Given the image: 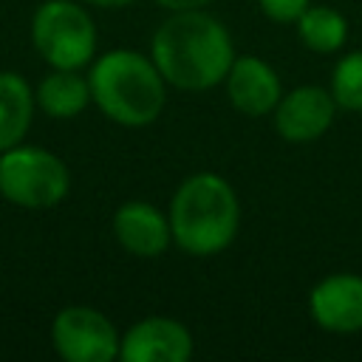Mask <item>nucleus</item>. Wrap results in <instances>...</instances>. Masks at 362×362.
<instances>
[{
    "mask_svg": "<svg viewBox=\"0 0 362 362\" xmlns=\"http://www.w3.org/2000/svg\"><path fill=\"white\" fill-rule=\"evenodd\" d=\"M223 85H226L229 105L238 113L252 116V119L269 116L283 96V82L277 71L263 57H252V54L232 59V68Z\"/></svg>",
    "mask_w": 362,
    "mask_h": 362,
    "instance_id": "obj_10",
    "label": "nucleus"
},
{
    "mask_svg": "<svg viewBox=\"0 0 362 362\" xmlns=\"http://www.w3.org/2000/svg\"><path fill=\"white\" fill-rule=\"evenodd\" d=\"M153 3L167 11H192V8H206L212 0H153Z\"/></svg>",
    "mask_w": 362,
    "mask_h": 362,
    "instance_id": "obj_17",
    "label": "nucleus"
},
{
    "mask_svg": "<svg viewBox=\"0 0 362 362\" xmlns=\"http://www.w3.org/2000/svg\"><path fill=\"white\" fill-rule=\"evenodd\" d=\"M90 102L122 127L153 124L167 102V82L156 62L130 48L102 54L88 74Z\"/></svg>",
    "mask_w": 362,
    "mask_h": 362,
    "instance_id": "obj_3",
    "label": "nucleus"
},
{
    "mask_svg": "<svg viewBox=\"0 0 362 362\" xmlns=\"http://www.w3.org/2000/svg\"><path fill=\"white\" fill-rule=\"evenodd\" d=\"M331 96L339 110L362 113V48L348 51L331 71Z\"/></svg>",
    "mask_w": 362,
    "mask_h": 362,
    "instance_id": "obj_15",
    "label": "nucleus"
},
{
    "mask_svg": "<svg viewBox=\"0 0 362 362\" xmlns=\"http://www.w3.org/2000/svg\"><path fill=\"white\" fill-rule=\"evenodd\" d=\"M71 187L62 158L42 147L14 144L0 153V195L23 209H51Z\"/></svg>",
    "mask_w": 362,
    "mask_h": 362,
    "instance_id": "obj_4",
    "label": "nucleus"
},
{
    "mask_svg": "<svg viewBox=\"0 0 362 362\" xmlns=\"http://www.w3.org/2000/svg\"><path fill=\"white\" fill-rule=\"evenodd\" d=\"M192 334L175 317H144L127 328L119 345L124 362H187L192 356Z\"/></svg>",
    "mask_w": 362,
    "mask_h": 362,
    "instance_id": "obj_9",
    "label": "nucleus"
},
{
    "mask_svg": "<svg viewBox=\"0 0 362 362\" xmlns=\"http://www.w3.org/2000/svg\"><path fill=\"white\" fill-rule=\"evenodd\" d=\"M31 40L51 68H85L96 54V25L74 0H45L31 20Z\"/></svg>",
    "mask_w": 362,
    "mask_h": 362,
    "instance_id": "obj_5",
    "label": "nucleus"
},
{
    "mask_svg": "<svg viewBox=\"0 0 362 362\" xmlns=\"http://www.w3.org/2000/svg\"><path fill=\"white\" fill-rule=\"evenodd\" d=\"M85 3L99 6V8H124V6H130L133 0H85Z\"/></svg>",
    "mask_w": 362,
    "mask_h": 362,
    "instance_id": "obj_18",
    "label": "nucleus"
},
{
    "mask_svg": "<svg viewBox=\"0 0 362 362\" xmlns=\"http://www.w3.org/2000/svg\"><path fill=\"white\" fill-rule=\"evenodd\" d=\"M294 25H297L300 42L314 54H337L348 40V20L342 11H337L331 6L311 3L294 20Z\"/></svg>",
    "mask_w": 362,
    "mask_h": 362,
    "instance_id": "obj_14",
    "label": "nucleus"
},
{
    "mask_svg": "<svg viewBox=\"0 0 362 362\" xmlns=\"http://www.w3.org/2000/svg\"><path fill=\"white\" fill-rule=\"evenodd\" d=\"M150 59L170 88L201 93L223 85L235 45L226 25L209 11H170L150 40Z\"/></svg>",
    "mask_w": 362,
    "mask_h": 362,
    "instance_id": "obj_1",
    "label": "nucleus"
},
{
    "mask_svg": "<svg viewBox=\"0 0 362 362\" xmlns=\"http://www.w3.org/2000/svg\"><path fill=\"white\" fill-rule=\"evenodd\" d=\"M260 11L272 20V23H280V25H291L308 6L311 0H257Z\"/></svg>",
    "mask_w": 362,
    "mask_h": 362,
    "instance_id": "obj_16",
    "label": "nucleus"
},
{
    "mask_svg": "<svg viewBox=\"0 0 362 362\" xmlns=\"http://www.w3.org/2000/svg\"><path fill=\"white\" fill-rule=\"evenodd\" d=\"M170 232L173 243L192 257L221 255L238 235L240 201L235 187L218 173L187 175L170 198Z\"/></svg>",
    "mask_w": 362,
    "mask_h": 362,
    "instance_id": "obj_2",
    "label": "nucleus"
},
{
    "mask_svg": "<svg viewBox=\"0 0 362 362\" xmlns=\"http://www.w3.org/2000/svg\"><path fill=\"white\" fill-rule=\"evenodd\" d=\"M308 314L328 334L362 331V274L334 272L308 291Z\"/></svg>",
    "mask_w": 362,
    "mask_h": 362,
    "instance_id": "obj_8",
    "label": "nucleus"
},
{
    "mask_svg": "<svg viewBox=\"0 0 362 362\" xmlns=\"http://www.w3.org/2000/svg\"><path fill=\"white\" fill-rule=\"evenodd\" d=\"M113 235L119 246L136 257H158L173 243L170 218L147 201L122 204L113 215Z\"/></svg>",
    "mask_w": 362,
    "mask_h": 362,
    "instance_id": "obj_11",
    "label": "nucleus"
},
{
    "mask_svg": "<svg viewBox=\"0 0 362 362\" xmlns=\"http://www.w3.org/2000/svg\"><path fill=\"white\" fill-rule=\"evenodd\" d=\"M272 116H274V130L283 141L308 144L328 133L337 116V102L328 88L297 85L294 90L280 96Z\"/></svg>",
    "mask_w": 362,
    "mask_h": 362,
    "instance_id": "obj_7",
    "label": "nucleus"
},
{
    "mask_svg": "<svg viewBox=\"0 0 362 362\" xmlns=\"http://www.w3.org/2000/svg\"><path fill=\"white\" fill-rule=\"evenodd\" d=\"M34 93L20 74H0V153L20 144L31 127Z\"/></svg>",
    "mask_w": 362,
    "mask_h": 362,
    "instance_id": "obj_12",
    "label": "nucleus"
},
{
    "mask_svg": "<svg viewBox=\"0 0 362 362\" xmlns=\"http://www.w3.org/2000/svg\"><path fill=\"white\" fill-rule=\"evenodd\" d=\"M88 102L90 85L74 68H54V74H48L37 88V105L54 119H74L88 107Z\"/></svg>",
    "mask_w": 362,
    "mask_h": 362,
    "instance_id": "obj_13",
    "label": "nucleus"
},
{
    "mask_svg": "<svg viewBox=\"0 0 362 362\" xmlns=\"http://www.w3.org/2000/svg\"><path fill=\"white\" fill-rule=\"evenodd\" d=\"M51 342L65 362H110L119 356L116 325L90 305H68L54 317Z\"/></svg>",
    "mask_w": 362,
    "mask_h": 362,
    "instance_id": "obj_6",
    "label": "nucleus"
}]
</instances>
